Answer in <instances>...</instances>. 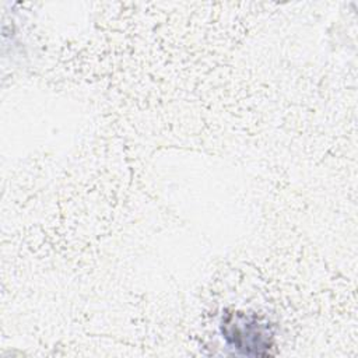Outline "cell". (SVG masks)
Returning <instances> with one entry per match:
<instances>
[{
    "label": "cell",
    "instance_id": "obj_1",
    "mask_svg": "<svg viewBox=\"0 0 358 358\" xmlns=\"http://www.w3.org/2000/svg\"><path fill=\"white\" fill-rule=\"evenodd\" d=\"M222 333L229 345L246 355H266L271 347V336L266 326L242 315L229 316L222 324Z\"/></svg>",
    "mask_w": 358,
    "mask_h": 358
}]
</instances>
